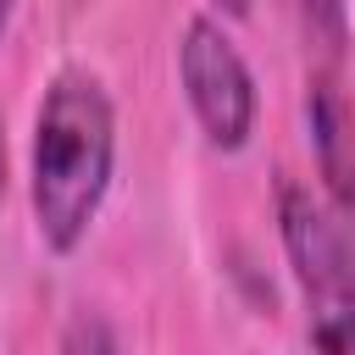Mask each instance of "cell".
<instances>
[{"label": "cell", "mask_w": 355, "mask_h": 355, "mask_svg": "<svg viewBox=\"0 0 355 355\" xmlns=\"http://www.w3.org/2000/svg\"><path fill=\"white\" fill-rule=\"evenodd\" d=\"M277 227H283V250L305 300V333L322 349L355 355V239L349 227L311 200V189L283 183L277 194Z\"/></svg>", "instance_id": "2"}, {"label": "cell", "mask_w": 355, "mask_h": 355, "mask_svg": "<svg viewBox=\"0 0 355 355\" xmlns=\"http://www.w3.org/2000/svg\"><path fill=\"white\" fill-rule=\"evenodd\" d=\"M283 11L294 17V28L305 33V44H316L322 55H338L349 39V17L344 0H283Z\"/></svg>", "instance_id": "5"}, {"label": "cell", "mask_w": 355, "mask_h": 355, "mask_svg": "<svg viewBox=\"0 0 355 355\" xmlns=\"http://www.w3.org/2000/svg\"><path fill=\"white\" fill-rule=\"evenodd\" d=\"M11 6H17V0H0V33H6V22H11Z\"/></svg>", "instance_id": "6"}, {"label": "cell", "mask_w": 355, "mask_h": 355, "mask_svg": "<svg viewBox=\"0 0 355 355\" xmlns=\"http://www.w3.org/2000/svg\"><path fill=\"white\" fill-rule=\"evenodd\" d=\"M116 116L89 72H55L33 116V222L55 255H72L111 189Z\"/></svg>", "instance_id": "1"}, {"label": "cell", "mask_w": 355, "mask_h": 355, "mask_svg": "<svg viewBox=\"0 0 355 355\" xmlns=\"http://www.w3.org/2000/svg\"><path fill=\"white\" fill-rule=\"evenodd\" d=\"M0 194H6V139H0Z\"/></svg>", "instance_id": "7"}, {"label": "cell", "mask_w": 355, "mask_h": 355, "mask_svg": "<svg viewBox=\"0 0 355 355\" xmlns=\"http://www.w3.org/2000/svg\"><path fill=\"white\" fill-rule=\"evenodd\" d=\"M178 72H183V94H189L205 139L216 150H244L250 128H255V78H250L239 44L211 17H194L183 28Z\"/></svg>", "instance_id": "3"}, {"label": "cell", "mask_w": 355, "mask_h": 355, "mask_svg": "<svg viewBox=\"0 0 355 355\" xmlns=\"http://www.w3.org/2000/svg\"><path fill=\"white\" fill-rule=\"evenodd\" d=\"M311 139H316V161H322L327 194L338 205V222L355 239V111L327 78L311 83Z\"/></svg>", "instance_id": "4"}]
</instances>
